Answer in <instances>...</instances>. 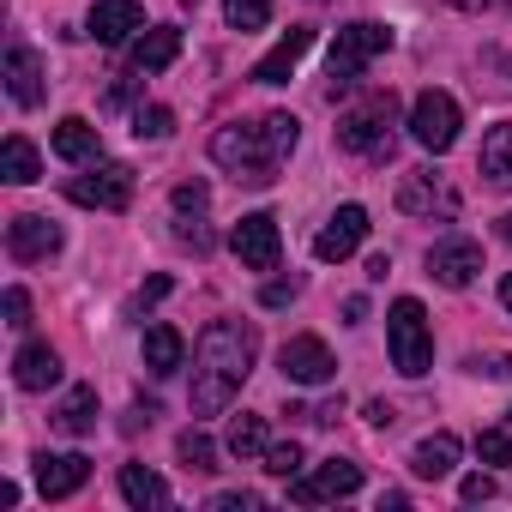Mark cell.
Instances as JSON below:
<instances>
[{"instance_id":"obj_5","label":"cell","mask_w":512,"mask_h":512,"mask_svg":"<svg viewBox=\"0 0 512 512\" xmlns=\"http://www.w3.org/2000/svg\"><path fill=\"white\" fill-rule=\"evenodd\" d=\"M386 344H392V368H398V374H410V380L428 374V362H434V338H428V314H422L416 296H398V302H392Z\"/></svg>"},{"instance_id":"obj_1","label":"cell","mask_w":512,"mask_h":512,"mask_svg":"<svg viewBox=\"0 0 512 512\" xmlns=\"http://www.w3.org/2000/svg\"><path fill=\"white\" fill-rule=\"evenodd\" d=\"M253 356H260V338L247 320H211L193 350V416H217L253 374Z\"/></svg>"},{"instance_id":"obj_38","label":"cell","mask_w":512,"mask_h":512,"mask_svg":"<svg viewBox=\"0 0 512 512\" xmlns=\"http://www.w3.org/2000/svg\"><path fill=\"white\" fill-rule=\"evenodd\" d=\"M470 368H476V374H488V380H512V356H476Z\"/></svg>"},{"instance_id":"obj_10","label":"cell","mask_w":512,"mask_h":512,"mask_svg":"<svg viewBox=\"0 0 512 512\" xmlns=\"http://www.w3.org/2000/svg\"><path fill=\"white\" fill-rule=\"evenodd\" d=\"M362 241H368V211H362V205H338V211L326 217V229L314 235V260L338 266V260H350Z\"/></svg>"},{"instance_id":"obj_29","label":"cell","mask_w":512,"mask_h":512,"mask_svg":"<svg viewBox=\"0 0 512 512\" xmlns=\"http://www.w3.org/2000/svg\"><path fill=\"white\" fill-rule=\"evenodd\" d=\"M175 452H181V464H187V470H199V476H205V470H217V446H211V434H205V428H187V434L175 440Z\"/></svg>"},{"instance_id":"obj_25","label":"cell","mask_w":512,"mask_h":512,"mask_svg":"<svg viewBox=\"0 0 512 512\" xmlns=\"http://www.w3.org/2000/svg\"><path fill=\"white\" fill-rule=\"evenodd\" d=\"M181 356H187V344H181V332L175 326H151L145 332V368L163 380V374H175L181 368Z\"/></svg>"},{"instance_id":"obj_45","label":"cell","mask_w":512,"mask_h":512,"mask_svg":"<svg viewBox=\"0 0 512 512\" xmlns=\"http://www.w3.org/2000/svg\"><path fill=\"white\" fill-rule=\"evenodd\" d=\"M506 428H512V410H506Z\"/></svg>"},{"instance_id":"obj_31","label":"cell","mask_w":512,"mask_h":512,"mask_svg":"<svg viewBox=\"0 0 512 512\" xmlns=\"http://www.w3.org/2000/svg\"><path fill=\"white\" fill-rule=\"evenodd\" d=\"M133 133H139V139H169V133H175V115H169L163 103H151V109L133 115Z\"/></svg>"},{"instance_id":"obj_18","label":"cell","mask_w":512,"mask_h":512,"mask_svg":"<svg viewBox=\"0 0 512 512\" xmlns=\"http://www.w3.org/2000/svg\"><path fill=\"white\" fill-rule=\"evenodd\" d=\"M7 91H13L19 109H37V103H43V61H37L25 43L7 49Z\"/></svg>"},{"instance_id":"obj_23","label":"cell","mask_w":512,"mask_h":512,"mask_svg":"<svg viewBox=\"0 0 512 512\" xmlns=\"http://www.w3.org/2000/svg\"><path fill=\"white\" fill-rule=\"evenodd\" d=\"M121 500L127 506H169V482L157 476V470H145V464H121Z\"/></svg>"},{"instance_id":"obj_4","label":"cell","mask_w":512,"mask_h":512,"mask_svg":"<svg viewBox=\"0 0 512 512\" xmlns=\"http://www.w3.org/2000/svg\"><path fill=\"white\" fill-rule=\"evenodd\" d=\"M386 49H392V31H386V25H374V19L344 25V31L332 37V55H326V67H332V97L350 91V85L362 79V67H368L374 55H386Z\"/></svg>"},{"instance_id":"obj_26","label":"cell","mask_w":512,"mask_h":512,"mask_svg":"<svg viewBox=\"0 0 512 512\" xmlns=\"http://www.w3.org/2000/svg\"><path fill=\"white\" fill-rule=\"evenodd\" d=\"M55 428L61 434H91L97 428V386H73L55 410Z\"/></svg>"},{"instance_id":"obj_19","label":"cell","mask_w":512,"mask_h":512,"mask_svg":"<svg viewBox=\"0 0 512 512\" xmlns=\"http://www.w3.org/2000/svg\"><path fill=\"white\" fill-rule=\"evenodd\" d=\"M13 380H19V392H49V386L61 380V356H55L49 344H25V350L13 356Z\"/></svg>"},{"instance_id":"obj_42","label":"cell","mask_w":512,"mask_h":512,"mask_svg":"<svg viewBox=\"0 0 512 512\" xmlns=\"http://www.w3.org/2000/svg\"><path fill=\"white\" fill-rule=\"evenodd\" d=\"M163 296H169V278H151V284L139 290V302H163Z\"/></svg>"},{"instance_id":"obj_27","label":"cell","mask_w":512,"mask_h":512,"mask_svg":"<svg viewBox=\"0 0 512 512\" xmlns=\"http://www.w3.org/2000/svg\"><path fill=\"white\" fill-rule=\"evenodd\" d=\"M37 169H43V163H37V145H31L25 133H13L7 145H0V175H7L13 187H25V181H37Z\"/></svg>"},{"instance_id":"obj_14","label":"cell","mask_w":512,"mask_h":512,"mask_svg":"<svg viewBox=\"0 0 512 512\" xmlns=\"http://www.w3.org/2000/svg\"><path fill=\"white\" fill-rule=\"evenodd\" d=\"M278 368H284L290 386H326V380L338 374V362H332V350H326L320 338H290V344L278 350Z\"/></svg>"},{"instance_id":"obj_12","label":"cell","mask_w":512,"mask_h":512,"mask_svg":"<svg viewBox=\"0 0 512 512\" xmlns=\"http://www.w3.org/2000/svg\"><path fill=\"white\" fill-rule=\"evenodd\" d=\"M476 272H482V247H476L470 235H452V241L428 247V278H434V284H446V290H464Z\"/></svg>"},{"instance_id":"obj_33","label":"cell","mask_w":512,"mask_h":512,"mask_svg":"<svg viewBox=\"0 0 512 512\" xmlns=\"http://www.w3.org/2000/svg\"><path fill=\"white\" fill-rule=\"evenodd\" d=\"M476 452H482V464H512V434L506 428H482L476 434Z\"/></svg>"},{"instance_id":"obj_22","label":"cell","mask_w":512,"mask_h":512,"mask_svg":"<svg viewBox=\"0 0 512 512\" xmlns=\"http://www.w3.org/2000/svg\"><path fill=\"white\" fill-rule=\"evenodd\" d=\"M452 464H458V434H428V440H416V452H410V470H416L422 482L452 476Z\"/></svg>"},{"instance_id":"obj_6","label":"cell","mask_w":512,"mask_h":512,"mask_svg":"<svg viewBox=\"0 0 512 512\" xmlns=\"http://www.w3.org/2000/svg\"><path fill=\"white\" fill-rule=\"evenodd\" d=\"M67 199H73V205H91V211H127V205H133V169L97 157L85 175L67 181Z\"/></svg>"},{"instance_id":"obj_36","label":"cell","mask_w":512,"mask_h":512,"mask_svg":"<svg viewBox=\"0 0 512 512\" xmlns=\"http://www.w3.org/2000/svg\"><path fill=\"white\" fill-rule=\"evenodd\" d=\"M458 494H464L470 506H476V500H494V476H488V470H476V476H464V482H458Z\"/></svg>"},{"instance_id":"obj_41","label":"cell","mask_w":512,"mask_h":512,"mask_svg":"<svg viewBox=\"0 0 512 512\" xmlns=\"http://www.w3.org/2000/svg\"><path fill=\"white\" fill-rule=\"evenodd\" d=\"M362 416H368V422H374V428H392V416H398V410H392V404H386V398H374V404H368V410H362Z\"/></svg>"},{"instance_id":"obj_28","label":"cell","mask_w":512,"mask_h":512,"mask_svg":"<svg viewBox=\"0 0 512 512\" xmlns=\"http://www.w3.org/2000/svg\"><path fill=\"white\" fill-rule=\"evenodd\" d=\"M229 452L235 458H266V416H235L229 422Z\"/></svg>"},{"instance_id":"obj_24","label":"cell","mask_w":512,"mask_h":512,"mask_svg":"<svg viewBox=\"0 0 512 512\" xmlns=\"http://www.w3.org/2000/svg\"><path fill=\"white\" fill-rule=\"evenodd\" d=\"M476 169L488 175V187H512V121H506V127H494V133L482 139Z\"/></svg>"},{"instance_id":"obj_35","label":"cell","mask_w":512,"mask_h":512,"mask_svg":"<svg viewBox=\"0 0 512 512\" xmlns=\"http://www.w3.org/2000/svg\"><path fill=\"white\" fill-rule=\"evenodd\" d=\"M253 506H260V494H247V488H229L211 500V512H253Z\"/></svg>"},{"instance_id":"obj_43","label":"cell","mask_w":512,"mask_h":512,"mask_svg":"<svg viewBox=\"0 0 512 512\" xmlns=\"http://www.w3.org/2000/svg\"><path fill=\"white\" fill-rule=\"evenodd\" d=\"M500 302H506V314H512V272L500 278Z\"/></svg>"},{"instance_id":"obj_15","label":"cell","mask_w":512,"mask_h":512,"mask_svg":"<svg viewBox=\"0 0 512 512\" xmlns=\"http://www.w3.org/2000/svg\"><path fill=\"white\" fill-rule=\"evenodd\" d=\"M85 476H91V458H85V452H43V458H37V494H43V500L79 494Z\"/></svg>"},{"instance_id":"obj_13","label":"cell","mask_w":512,"mask_h":512,"mask_svg":"<svg viewBox=\"0 0 512 512\" xmlns=\"http://www.w3.org/2000/svg\"><path fill=\"white\" fill-rule=\"evenodd\" d=\"M398 211H410V217H458V193L434 175V169H410L404 175V187H398Z\"/></svg>"},{"instance_id":"obj_30","label":"cell","mask_w":512,"mask_h":512,"mask_svg":"<svg viewBox=\"0 0 512 512\" xmlns=\"http://www.w3.org/2000/svg\"><path fill=\"white\" fill-rule=\"evenodd\" d=\"M223 19L235 31H266L272 25V0H223Z\"/></svg>"},{"instance_id":"obj_39","label":"cell","mask_w":512,"mask_h":512,"mask_svg":"<svg viewBox=\"0 0 512 512\" xmlns=\"http://www.w3.org/2000/svg\"><path fill=\"white\" fill-rule=\"evenodd\" d=\"M260 302H266V308H290V302H296V278H290V284H266Z\"/></svg>"},{"instance_id":"obj_40","label":"cell","mask_w":512,"mask_h":512,"mask_svg":"<svg viewBox=\"0 0 512 512\" xmlns=\"http://www.w3.org/2000/svg\"><path fill=\"white\" fill-rule=\"evenodd\" d=\"M452 13H500V7H512V0H446Z\"/></svg>"},{"instance_id":"obj_17","label":"cell","mask_w":512,"mask_h":512,"mask_svg":"<svg viewBox=\"0 0 512 512\" xmlns=\"http://www.w3.org/2000/svg\"><path fill=\"white\" fill-rule=\"evenodd\" d=\"M139 25H145L139 0H97V7H91V37L97 43H127Z\"/></svg>"},{"instance_id":"obj_21","label":"cell","mask_w":512,"mask_h":512,"mask_svg":"<svg viewBox=\"0 0 512 512\" xmlns=\"http://www.w3.org/2000/svg\"><path fill=\"white\" fill-rule=\"evenodd\" d=\"M175 55H181V31L157 25L133 43V73H163V67H175Z\"/></svg>"},{"instance_id":"obj_7","label":"cell","mask_w":512,"mask_h":512,"mask_svg":"<svg viewBox=\"0 0 512 512\" xmlns=\"http://www.w3.org/2000/svg\"><path fill=\"white\" fill-rule=\"evenodd\" d=\"M410 139L422 145V151H452V139H458V103L446 97V91H422L416 103H410Z\"/></svg>"},{"instance_id":"obj_44","label":"cell","mask_w":512,"mask_h":512,"mask_svg":"<svg viewBox=\"0 0 512 512\" xmlns=\"http://www.w3.org/2000/svg\"><path fill=\"white\" fill-rule=\"evenodd\" d=\"M500 235H506V241H512V211H506V217H500Z\"/></svg>"},{"instance_id":"obj_37","label":"cell","mask_w":512,"mask_h":512,"mask_svg":"<svg viewBox=\"0 0 512 512\" xmlns=\"http://www.w3.org/2000/svg\"><path fill=\"white\" fill-rule=\"evenodd\" d=\"M7 326H19V332L31 326V296L25 290H7Z\"/></svg>"},{"instance_id":"obj_11","label":"cell","mask_w":512,"mask_h":512,"mask_svg":"<svg viewBox=\"0 0 512 512\" xmlns=\"http://www.w3.org/2000/svg\"><path fill=\"white\" fill-rule=\"evenodd\" d=\"M7 253H13L19 266L49 260V253H61V223H55V217H37V211L13 217V223H7Z\"/></svg>"},{"instance_id":"obj_34","label":"cell","mask_w":512,"mask_h":512,"mask_svg":"<svg viewBox=\"0 0 512 512\" xmlns=\"http://www.w3.org/2000/svg\"><path fill=\"white\" fill-rule=\"evenodd\" d=\"M205 199H211V193H205V181H181V187H175V211H193V217H199V211H205Z\"/></svg>"},{"instance_id":"obj_3","label":"cell","mask_w":512,"mask_h":512,"mask_svg":"<svg viewBox=\"0 0 512 512\" xmlns=\"http://www.w3.org/2000/svg\"><path fill=\"white\" fill-rule=\"evenodd\" d=\"M392 115H398L392 91H368V97L338 121V145L356 151V157H392Z\"/></svg>"},{"instance_id":"obj_8","label":"cell","mask_w":512,"mask_h":512,"mask_svg":"<svg viewBox=\"0 0 512 512\" xmlns=\"http://www.w3.org/2000/svg\"><path fill=\"white\" fill-rule=\"evenodd\" d=\"M229 247H235V260H241L247 272H272V266H278V253H284L278 217H272V211H247V217L235 223Z\"/></svg>"},{"instance_id":"obj_9","label":"cell","mask_w":512,"mask_h":512,"mask_svg":"<svg viewBox=\"0 0 512 512\" xmlns=\"http://www.w3.org/2000/svg\"><path fill=\"white\" fill-rule=\"evenodd\" d=\"M356 488H362V464H350V458H326L320 470L290 476V500L296 506H326V500H344Z\"/></svg>"},{"instance_id":"obj_16","label":"cell","mask_w":512,"mask_h":512,"mask_svg":"<svg viewBox=\"0 0 512 512\" xmlns=\"http://www.w3.org/2000/svg\"><path fill=\"white\" fill-rule=\"evenodd\" d=\"M308 49H314V31H308V25H290V31L278 37V49H272V55L253 61V73H247V79H253V85H284V79L302 67V55H308Z\"/></svg>"},{"instance_id":"obj_32","label":"cell","mask_w":512,"mask_h":512,"mask_svg":"<svg viewBox=\"0 0 512 512\" xmlns=\"http://www.w3.org/2000/svg\"><path fill=\"white\" fill-rule=\"evenodd\" d=\"M266 470H272V476H284V482H290V476H302V446H296V440L266 446Z\"/></svg>"},{"instance_id":"obj_2","label":"cell","mask_w":512,"mask_h":512,"mask_svg":"<svg viewBox=\"0 0 512 512\" xmlns=\"http://www.w3.org/2000/svg\"><path fill=\"white\" fill-rule=\"evenodd\" d=\"M296 139H302V121L296 115H266V121H253V127H217L211 133V157L235 175V181H247V187H272L278 181V163L296 151Z\"/></svg>"},{"instance_id":"obj_20","label":"cell","mask_w":512,"mask_h":512,"mask_svg":"<svg viewBox=\"0 0 512 512\" xmlns=\"http://www.w3.org/2000/svg\"><path fill=\"white\" fill-rule=\"evenodd\" d=\"M55 157H67V163H97V157H103V133H97L85 115H67V121L55 127Z\"/></svg>"}]
</instances>
